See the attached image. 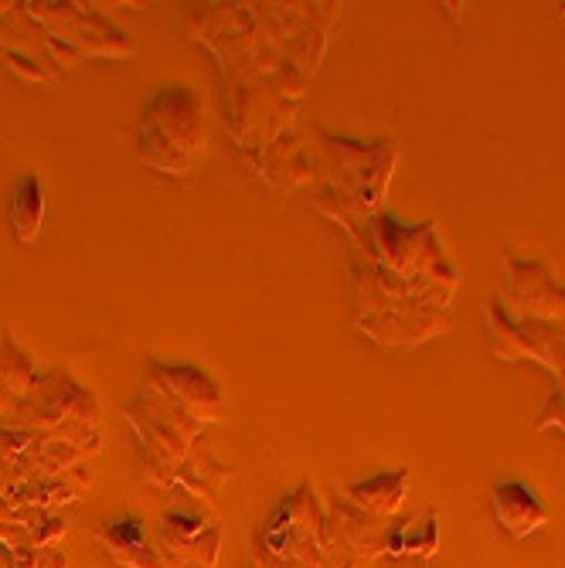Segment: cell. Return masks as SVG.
I'll return each mask as SVG.
<instances>
[{"mask_svg":"<svg viewBox=\"0 0 565 568\" xmlns=\"http://www.w3.org/2000/svg\"><path fill=\"white\" fill-rule=\"evenodd\" d=\"M140 158L164 178H188L209 158L204 99L191 85H161L140 116Z\"/></svg>","mask_w":565,"mask_h":568,"instance_id":"4","label":"cell"},{"mask_svg":"<svg viewBox=\"0 0 565 568\" xmlns=\"http://www.w3.org/2000/svg\"><path fill=\"white\" fill-rule=\"evenodd\" d=\"M164 568H215L222 551V531L191 510H164L153 531Z\"/></svg>","mask_w":565,"mask_h":568,"instance_id":"11","label":"cell"},{"mask_svg":"<svg viewBox=\"0 0 565 568\" xmlns=\"http://www.w3.org/2000/svg\"><path fill=\"white\" fill-rule=\"evenodd\" d=\"M229 480H232L229 463H222V459L215 456L209 436H201V439L194 443V449L188 453V459L178 463V467H171L158 487L178 490V494H184V497L204 504V510H209V514H219V494H222V487H225Z\"/></svg>","mask_w":565,"mask_h":568,"instance_id":"12","label":"cell"},{"mask_svg":"<svg viewBox=\"0 0 565 568\" xmlns=\"http://www.w3.org/2000/svg\"><path fill=\"white\" fill-rule=\"evenodd\" d=\"M354 327L385 351H416L450 331L460 273L446 260L436 222L372 219L347 242Z\"/></svg>","mask_w":565,"mask_h":568,"instance_id":"2","label":"cell"},{"mask_svg":"<svg viewBox=\"0 0 565 568\" xmlns=\"http://www.w3.org/2000/svg\"><path fill=\"white\" fill-rule=\"evenodd\" d=\"M344 4H204L188 14L194 41L222 69V113L239 158L286 136L296 102L324 59Z\"/></svg>","mask_w":565,"mask_h":568,"instance_id":"1","label":"cell"},{"mask_svg":"<svg viewBox=\"0 0 565 568\" xmlns=\"http://www.w3.org/2000/svg\"><path fill=\"white\" fill-rule=\"evenodd\" d=\"M327 525L344 538V545L354 551V558L362 565L385 555V535H389L385 518H375L369 510H357L354 504L337 497L327 510Z\"/></svg>","mask_w":565,"mask_h":568,"instance_id":"16","label":"cell"},{"mask_svg":"<svg viewBox=\"0 0 565 568\" xmlns=\"http://www.w3.org/2000/svg\"><path fill=\"white\" fill-rule=\"evenodd\" d=\"M38 378L34 361L21 351V344L14 337L0 341V426L14 416V408L28 398Z\"/></svg>","mask_w":565,"mask_h":568,"instance_id":"18","label":"cell"},{"mask_svg":"<svg viewBox=\"0 0 565 568\" xmlns=\"http://www.w3.org/2000/svg\"><path fill=\"white\" fill-rule=\"evenodd\" d=\"M324 521H327V510L314 484L303 480L276 500L270 518L263 521L260 531H252V538L276 558H290L303 568H321L324 565V551H321Z\"/></svg>","mask_w":565,"mask_h":568,"instance_id":"7","label":"cell"},{"mask_svg":"<svg viewBox=\"0 0 565 568\" xmlns=\"http://www.w3.org/2000/svg\"><path fill=\"white\" fill-rule=\"evenodd\" d=\"M123 419L137 436L140 474L153 487L164 480L171 467L184 463L194 443L204 436V426L194 416H188L184 408L171 405L147 385H140V395L123 408Z\"/></svg>","mask_w":565,"mask_h":568,"instance_id":"5","label":"cell"},{"mask_svg":"<svg viewBox=\"0 0 565 568\" xmlns=\"http://www.w3.org/2000/svg\"><path fill=\"white\" fill-rule=\"evenodd\" d=\"M0 62H4L24 85H56L59 82V75L51 69H44V62L31 59L28 51H4V59Z\"/></svg>","mask_w":565,"mask_h":568,"instance_id":"21","label":"cell"},{"mask_svg":"<svg viewBox=\"0 0 565 568\" xmlns=\"http://www.w3.org/2000/svg\"><path fill=\"white\" fill-rule=\"evenodd\" d=\"M440 548V510L430 507V514L420 521H405V525H389V535H385V555H395V558H433Z\"/></svg>","mask_w":565,"mask_h":568,"instance_id":"19","label":"cell"},{"mask_svg":"<svg viewBox=\"0 0 565 568\" xmlns=\"http://www.w3.org/2000/svg\"><path fill=\"white\" fill-rule=\"evenodd\" d=\"M0 429H21L31 436H99L102 408L95 395L65 372H48L34 382L28 398Z\"/></svg>","mask_w":565,"mask_h":568,"instance_id":"6","label":"cell"},{"mask_svg":"<svg viewBox=\"0 0 565 568\" xmlns=\"http://www.w3.org/2000/svg\"><path fill=\"white\" fill-rule=\"evenodd\" d=\"M143 385L164 395L171 405L184 408L201 426H222L229 416V405H225L219 382L209 372H201L198 365H171V361L147 357Z\"/></svg>","mask_w":565,"mask_h":568,"instance_id":"10","label":"cell"},{"mask_svg":"<svg viewBox=\"0 0 565 568\" xmlns=\"http://www.w3.org/2000/svg\"><path fill=\"white\" fill-rule=\"evenodd\" d=\"M95 538L120 568H164L158 548H153V538L147 535V525L133 514L102 521L95 528Z\"/></svg>","mask_w":565,"mask_h":568,"instance_id":"15","label":"cell"},{"mask_svg":"<svg viewBox=\"0 0 565 568\" xmlns=\"http://www.w3.org/2000/svg\"><path fill=\"white\" fill-rule=\"evenodd\" d=\"M487 337H491V354L497 361H507V365H515V361H535L545 372L552 375H562L565 365L552 357V351L545 344H538V334H532L528 327L511 321V314L504 310L501 300H491L487 303Z\"/></svg>","mask_w":565,"mask_h":568,"instance_id":"13","label":"cell"},{"mask_svg":"<svg viewBox=\"0 0 565 568\" xmlns=\"http://www.w3.org/2000/svg\"><path fill=\"white\" fill-rule=\"evenodd\" d=\"M501 263L507 270L504 310L511 321L522 327H545L548 334L565 341V286L542 260H528L518 252H501Z\"/></svg>","mask_w":565,"mask_h":568,"instance_id":"8","label":"cell"},{"mask_svg":"<svg viewBox=\"0 0 565 568\" xmlns=\"http://www.w3.org/2000/svg\"><path fill=\"white\" fill-rule=\"evenodd\" d=\"M405 490H408V470L398 467V470H382L369 480L351 484L341 497L347 504H354L357 510H369V514H375V518L392 521L402 507V500H405Z\"/></svg>","mask_w":565,"mask_h":568,"instance_id":"17","label":"cell"},{"mask_svg":"<svg viewBox=\"0 0 565 568\" xmlns=\"http://www.w3.org/2000/svg\"><path fill=\"white\" fill-rule=\"evenodd\" d=\"M41 229H44V187L38 174H28L11 194V232L18 235V242L31 245L38 242Z\"/></svg>","mask_w":565,"mask_h":568,"instance_id":"20","label":"cell"},{"mask_svg":"<svg viewBox=\"0 0 565 568\" xmlns=\"http://www.w3.org/2000/svg\"><path fill=\"white\" fill-rule=\"evenodd\" d=\"M0 59H4V48H0Z\"/></svg>","mask_w":565,"mask_h":568,"instance_id":"24","label":"cell"},{"mask_svg":"<svg viewBox=\"0 0 565 568\" xmlns=\"http://www.w3.org/2000/svg\"><path fill=\"white\" fill-rule=\"evenodd\" d=\"M314 161L324 174V191L314 197L317 212L351 242L372 219L385 215V194L395 178L398 146L392 140H347L314 130Z\"/></svg>","mask_w":565,"mask_h":568,"instance_id":"3","label":"cell"},{"mask_svg":"<svg viewBox=\"0 0 565 568\" xmlns=\"http://www.w3.org/2000/svg\"><path fill=\"white\" fill-rule=\"evenodd\" d=\"M245 568H303V565H296V561H290V558H276V555H270L260 541L252 538Z\"/></svg>","mask_w":565,"mask_h":568,"instance_id":"22","label":"cell"},{"mask_svg":"<svg viewBox=\"0 0 565 568\" xmlns=\"http://www.w3.org/2000/svg\"><path fill=\"white\" fill-rule=\"evenodd\" d=\"M24 14L48 34L72 48H79L85 59H120L130 62L137 55V44L110 21L82 4H24Z\"/></svg>","mask_w":565,"mask_h":568,"instance_id":"9","label":"cell"},{"mask_svg":"<svg viewBox=\"0 0 565 568\" xmlns=\"http://www.w3.org/2000/svg\"><path fill=\"white\" fill-rule=\"evenodd\" d=\"M34 568H69L65 548H62V545H51V548H38Z\"/></svg>","mask_w":565,"mask_h":568,"instance_id":"23","label":"cell"},{"mask_svg":"<svg viewBox=\"0 0 565 568\" xmlns=\"http://www.w3.org/2000/svg\"><path fill=\"white\" fill-rule=\"evenodd\" d=\"M491 507H494V518H497L501 531L511 535L515 541L542 531L548 521L545 504L525 480H501L491 494Z\"/></svg>","mask_w":565,"mask_h":568,"instance_id":"14","label":"cell"}]
</instances>
